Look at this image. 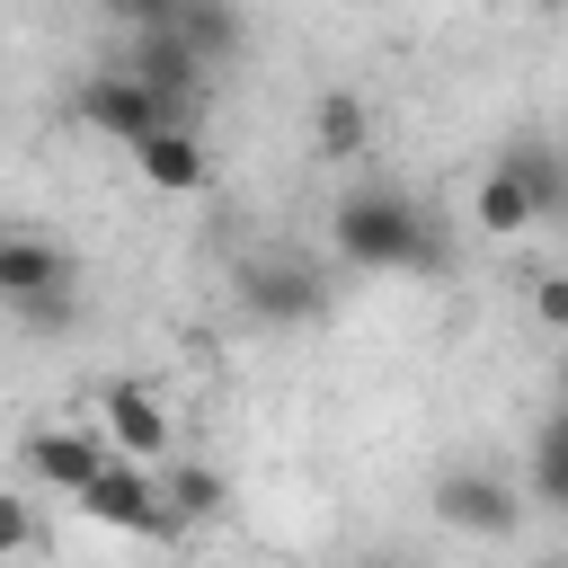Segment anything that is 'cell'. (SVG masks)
Masks as SVG:
<instances>
[{
  "mask_svg": "<svg viewBox=\"0 0 568 568\" xmlns=\"http://www.w3.org/2000/svg\"><path fill=\"white\" fill-rule=\"evenodd\" d=\"M328 248L355 275H453V248H444L435 213L399 186H346L328 204Z\"/></svg>",
  "mask_w": 568,
  "mask_h": 568,
  "instance_id": "1",
  "label": "cell"
},
{
  "mask_svg": "<svg viewBox=\"0 0 568 568\" xmlns=\"http://www.w3.org/2000/svg\"><path fill=\"white\" fill-rule=\"evenodd\" d=\"M71 115L98 133V142H124V151H142L151 133H169V124H195L186 106H169L160 89H142L124 62H106V71H89L80 89H71Z\"/></svg>",
  "mask_w": 568,
  "mask_h": 568,
  "instance_id": "2",
  "label": "cell"
},
{
  "mask_svg": "<svg viewBox=\"0 0 568 568\" xmlns=\"http://www.w3.org/2000/svg\"><path fill=\"white\" fill-rule=\"evenodd\" d=\"M71 515H89V524H106V532H133V541H178L186 524H178V506H169V479L151 470V462H106V479L89 488V497H71Z\"/></svg>",
  "mask_w": 568,
  "mask_h": 568,
  "instance_id": "3",
  "label": "cell"
},
{
  "mask_svg": "<svg viewBox=\"0 0 568 568\" xmlns=\"http://www.w3.org/2000/svg\"><path fill=\"white\" fill-rule=\"evenodd\" d=\"M0 302L27 320V328H62L80 302H71V248L36 240V231H9L0 240Z\"/></svg>",
  "mask_w": 568,
  "mask_h": 568,
  "instance_id": "4",
  "label": "cell"
},
{
  "mask_svg": "<svg viewBox=\"0 0 568 568\" xmlns=\"http://www.w3.org/2000/svg\"><path fill=\"white\" fill-rule=\"evenodd\" d=\"M106 462H115L106 426H36V435L18 444V470H27L44 497H89V488L106 479Z\"/></svg>",
  "mask_w": 568,
  "mask_h": 568,
  "instance_id": "5",
  "label": "cell"
},
{
  "mask_svg": "<svg viewBox=\"0 0 568 568\" xmlns=\"http://www.w3.org/2000/svg\"><path fill=\"white\" fill-rule=\"evenodd\" d=\"M426 515H435L444 532H470V541H506V532L524 524V497H515L497 470L462 462V470H444V479L426 488Z\"/></svg>",
  "mask_w": 568,
  "mask_h": 568,
  "instance_id": "6",
  "label": "cell"
},
{
  "mask_svg": "<svg viewBox=\"0 0 568 568\" xmlns=\"http://www.w3.org/2000/svg\"><path fill=\"white\" fill-rule=\"evenodd\" d=\"M231 284H240V311L266 320V328H302V320L328 311V275L311 257H248Z\"/></svg>",
  "mask_w": 568,
  "mask_h": 568,
  "instance_id": "7",
  "label": "cell"
},
{
  "mask_svg": "<svg viewBox=\"0 0 568 568\" xmlns=\"http://www.w3.org/2000/svg\"><path fill=\"white\" fill-rule=\"evenodd\" d=\"M124 71H133L142 89H160L169 106H186V115H195V98H204V80H213V71H204V53H195L178 27H133Z\"/></svg>",
  "mask_w": 568,
  "mask_h": 568,
  "instance_id": "8",
  "label": "cell"
},
{
  "mask_svg": "<svg viewBox=\"0 0 568 568\" xmlns=\"http://www.w3.org/2000/svg\"><path fill=\"white\" fill-rule=\"evenodd\" d=\"M98 426H106V444L124 453V462H169V444H178V426H169V408H160V390H142V382H115L106 399H98Z\"/></svg>",
  "mask_w": 568,
  "mask_h": 568,
  "instance_id": "9",
  "label": "cell"
},
{
  "mask_svg": "<svg viewBox=\"0 0 568 568\" xmlns=\"http://www.w3.org/2000/svg\"><path fill=\"white\" fill-rule=\"evenodd\" d=\"M133 169H142L151 195H204V186H213V142H204L195 124H169V133H151V142L133 151Z\"/></svg>",
  "mask_w": 568,
  "mask_h": 568,
  "instance_id": "10",
  "label": "cell"
},
{
  "mask_svg": "<svg viewBox=\"0 0 568 568\" xmlns=\"http://www.w3.org/2000/svg\"><path fill=\"white\" fill-rule=\"evenodd\" d=\"M470 222H479V240H524V231H541V204H532V186H524V169H515L506 151L479 169V186H470Z\"/></svg>",
  "mask_w": 568,
  "mask_h": 568,
  "instance_id": "11",
  "label": "cell"
},
{
  "mask_svg": "<svg viewBox=\"0 0 568 568\" xmlns=\"http://www.w3.org/2000/svg\"><path fill=\"white\" fill-rule=\"evenodd\" d=\"M524 497H532V506H550V515H568V399L532 426V453H524Z\"/></svg>",
  "mask_w": 568,
  "mask_h": 568,
  "instance_id": "12",
  "label": "cell"
},
{
  "mask_svg": "<svg viewBox=\"0 0 568 568\" xmlns=\"http://www.w3.org/2000/svg\"><path fill=\"white\" fill-rule=\"evenodd\" d=\"M364 142H373V106H364L355 89H320V106H311V151H320V160H364Z\"/></svg>",
  "mask_w": 568,
  "mask_h": 568,
  "instance_id": "13",
  "label": "cell"
},
{
  "mask_svg": "<svg viewBox=\"0 0 568 568\" xmlns=\"http://www.w3.org/2000/svg\"><path fill=\"white\" fill-rule=\"evenodd\" d=\"M169 27H178L195 53H204V71H231V62L248 53V27H240V9H231V0H186Z\"/></svg>",
  "mask_w": 568,
  "mask_h": 568,
  "instance_id": "14",
  "label": "cell"
},
{
  "mask_svg": "<svg viewBox=\"0 0 568 568\" xmlns=\"http://www.w3.org/2000/svg\"><path fill=\"white\" fill-rule=\"evenodd\" d=\"M506 160L524 169V186H532L541 222H568V142H541V133H524V142H506Z\"/></svg>",
  "mask_w": 568,
  "mask_h": 568,
  "instance_id": "15",
  "label": "cell"
},
{
  "mask_svg": "<svg viewBox=\"0 0 568 568\" xmlns=\"http://www.w3.org/2000/svg\"><path fill=\"white\" fill-rule=\"evenodd\" d=\"M160 479H169V506H178V524H204V515H222V470L213 462H160Z\"/></svg>",
  "mask_w": 568,
  "mask_h": 568,
  "instance_id": "16",
  "label": "cell"
},
{
  "mask_svg": "<svg viewBox=\"0 0 568 568\" xmlns=\"http://www.w3.org/2000/svg\"><path fill=\"white\" fill-rule=\"evenodd\" d=\"M0 550H9V559H36V550H44L36 497H0Z\"/></svg>",
  "mask_w": 568,
  "mask_h": 568,
  "instance_id": "17",
  "label": "cell"
},
{
  "mask_svg": "<svg viewBox=\"0 0 568 568\" xmlns=\"http://www.w3.org/2000/svg\"><path fill=\"white\" fill-rule=\"evenodd\" d=\"M532 320H541L550 337H568V266H550V275H532Z\"/></svg>",
  "mask_w": 568,
  "mask_h": 568,
  "instance_id": "18",
  "label": "cell"
},
{
  "mask_svg": "<svg viewBox=\"0 0 568 568\" xmlns=\"http://www.w3.org/2000/svg\"><path fill=\"white\" fill-rule=\"evenodd\" d=\"M106 9H115L124 27H169V18L186 9V0H106Z\"/></svg>",
  "mask_w": 568,
  "mask_h": 568,
  "instance_id": "19",
  "label": "cell"
},
{
  "mask_svg": "<svg viewBox=\"0 0 568 568\" xmlns=\"http://www.w3.org/2000/svg\"><path fill=\"white\" fill-rule=\"evenodd\" d=\"M355 568H399V559H355Z\"/></svg>",
  "mask_w": 568,
  "mask_h": 568,
  "instance_id": "20",
  "label": "cell"
},
{
  "mask_svg": "<svg viewBox=\"0 0 568 568\" xmlns=\"http://www.w3.org/2000/svg\"><path fill=\"white\" fill-rule=\"evenodd\" d=\"M532 568H568V559H532Z\"/></svg>",
  "mask_w": 568,
  "mask_h": 568,
  "instance_id": "21",
  "label": "cell"
},
{
  "mask_svg": "<svg viewBox=\"0 0 568 568\" xmlns=\"http://www.w3.org/2000/svg\"><path fill=\"white\" fill-rule=\"evenodd\" d=\"M204 568H231V559H204Z\"/></svg>",
  "mask_w": 568,
  "mask_h": 568,
  "instance_id": "22",
  "label": "cell"
}]
</instances>
